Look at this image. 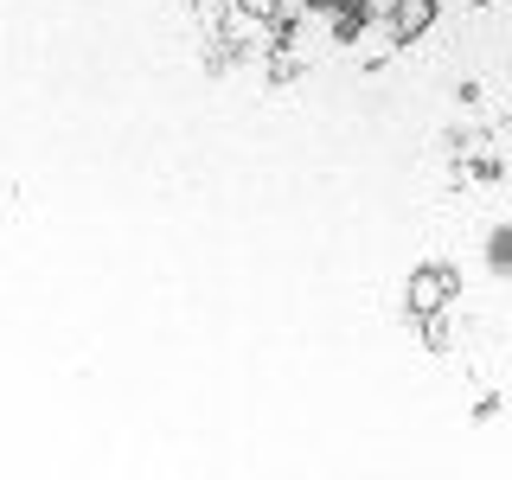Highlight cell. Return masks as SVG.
I'll list each match as a JSON object with an SVG mask.
<instances>
[{
  "label": "cell",
  "instance_id": "1",
  "mask_svg": "<svg viewBox=\"0 0 512 480\" xmlns=\"http://www.w3.org/2000/svg\"><path fill=\"white\" fill-rule=\"evenodd\" d=\"M506 256H512V231H500V237H493V263H506Z\"/></svg>",
  "mask_w": 512,
  "mask_h": 480
}]
</instances>
